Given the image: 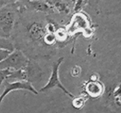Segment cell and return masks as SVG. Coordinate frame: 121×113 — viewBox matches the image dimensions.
Instances as JSON below:
<instances>
[{"mask_svg":"<svg viewBox=\"0 0 121 113\" xmlns=\"http://www.w3.org/2000/svg\"><path fill=\"white\" fill-rule=\"evenodd\" d=\"M18 12V1L9 2L0 7V37H10L15 28L17 14Z\"/></svg>","mask_w":121,"mask_h":113,"instance_id":"cell-1","label":"cell"},{"mask_svg":"<svg viewBox=\"0 0 121 113\" xmlns=\"http://www.w3.org/2000/svg\"><path fill=\"white\" fill-rule=\"evenodd\" d=\"M28 60L29 59L21 50L14 49L3 60L0 61V70H18L24 68L27 64Z\"/></svg>","mask_w":121,"mask_h":113,"instance_id":"cell-2","label":"cell"},{"mask_svg":"<svg viewBox=\"0 0 121 113\" xmlns=\"http://www.w3.org/2000/svg\"><path fill=\"white\" fill-rule=\"evenodd\" d=\"M63 61H64V57H60L56 61H54V63H53L51 74H50V78L48 79V82L45 86H43V87L40 89L39 91H38V92H40V93L47 92V91L52 90V89L58 88V89H60V90H61L67 96H69L70 98H72L74 97V95L72 94L71 92H69V91L63 86V84L60 83V81L59 68H60V64H62Z\"/></svg>","mask_w":121,"mask_h":113,"instance_id":"cell-3","label":"cell"},{"mask_svg":"<svg viewBox=\"0 0 121 113\" xmlns=\"http://www.w3.org/2000/svg\"><path fill=\"white\" fill-rule=\"evenodd\" d=\"M25 32L27 38L32 43L44 44L43 37L47 32L46 23L40 19L29 21L25 25Z\"/></svg>","mask_w":121,"mask_h":113,"instance_id":"cell-4","label":"cell"},{"mask_svg":"<svg viewBox=\"0 0 121 113\" xmlns=\"http://www.w3.org/2000/svg\"><path fill=\"white\" fill-rule=\"evenodd\" d=\"M2 84L4 86V90L2 94L0 95V106H1L2 100L6 97V96L9 94V93H11L12 91L28 90L35 95L39 93L38 91L32 86V84L27 80H14L13 82H10L5 79Z\"/></svg>","mask_w":121,"mask_h":113,"instance_id":"cell-5","label":"cell"},{"mask_svg":"<svg viewBox=\"0 0 121 113\" xmlns=\"http://www.w3.org/2000/svg\"><path fill=\"white\" fill-rule=\"evenodd\" d=\"M25 72V80L28 81L32 84L33 83H39L42 81L43 73V69L40 66L32 60H28L27 64L23 68Z\"/></svg>","mask_w":121,"mask_h":113,"instance_id":"cell-6","label":"cell"},{"mask_svg":"<svg viewBox=\"0 0 121 113\" xmlns=\"http://www.w3.org/2000/svg\"><path fill=\"white\" fill-rule=\"evenodd\" d=\"M105 93V86L100 80H91L89 79L84 84L83 93L91 98H98Z\"/></svg>","mask_w":121,"mask_h":113,"instance_id":"cell-7","label":"cell"},{"mask_svg":"<svg viewBox=\"0 0 121 113\" xmlns=\"http://www.w3.org/2000/svg\"><path fill=\"white\" fill-rule=\"evenodd\" d=\"M24 2H23L22 1V3L25 9H28L30 10L40 13L52 14L55 13L54 9L46 1H43V0H24Z\"/></svg>","mask_w":121,"mask_h":113,"instance_id":"cell-8","label":"cell"},{"mask_svg":"<svg viewBox=\"0 0 121 113\" xmlns=\"http://www.w3.org/2000/svg\"><path fill=\"white\" fill-rule=\"evenodd\" d=\"M106 100L115 105L117 108H120L121 105L120 100V83H117L106 93Z\"/></svg>","mask_w":121,"mask_h":113,"instance_id":"cell-9","label":"cell"},{"mask_svg":"<svg viewBox=\"0 0 121 113\" xmlns=\"http://www.w3.org/2000/svg\"><path fill=\"white\" fill-rule=\"evenodd\" d=\"M54 11L58 12L59 13L69 14L70 13L69 5L63 0H45Z\"/></svg>","mask_w":121,"mask_h":113,"instance_id":"cell-10","label":"cell"},{"mask_svg":"<svg viewBox=\"0 0 121 113\" xmlns=\"http://www.w3.org/2000/svg\"><path fill=\"white\" fill-rule=\"evenodd\" d=\"M87 100H88L87 96L85 95L84 93L83 94L79 95L78 97H75L74 96V97H72V107H73L75 109L80 110L85 106V104Z\"/></svg>","mask_w":121,"mask_h":113,"instance_id":"cell-11","label":"cell"},{"mask_svg":"<svg viewBox=\"0 0 121 113\" xmlns=\"http://www.w3.org/2000/svg\"><path fill=\"white\" fill-rule=\"evenodd\" d=\"M55 36H56L57 41L60 42H64L69 37V32L65 28H57L56 32H55Z\"/></svg>","mask_w":121,"mask_h":113,"instance_id":"cell-12","label":"cell"},{"mask_svg":"<svg viewBox=\"0 0 121 113\" xmlns=\"http://www.w3.org/2000/svg\"><path fill=\"white\" fill-rule=\"evenodd\" d=\"M0 50H7L13 51L14 50L13 42L9 38L0 37Z\"/></svg>","mask_w":121,"mask_h":113,"instance_id":"cell-13","label":"cell"},{"mask_svg":"<svg viewBox=\"0 0 121 113\" xmlns=\"http://www.w3.org/2000/svg\"><path fill=\"white\" fill-rule=\"evenodd\" d=\"M87 1L88 0H76L75 4L73 6L75 13H77V12L80 11L81 9L86 6V4L87 3Z\"/></svg>","mask_w":121,"mask_h":113,"instance_id":"cell-14","label":"cell"},{"mask_svg":"<svg viewBox=\"0 0 121 113\" xmlns=\"http://www.w3.org/2000/svg\"><path fill=\"white\" fill-rule=\"evenodd\" d=\"M82 72V68L79 65H74L72 68H71V71H70V74L72 77H79L81 75Z\"/></svg>","mask_w":121,"mask_h":113,"instance_id":"cell-15","label":"cell"},{"mask_svg":"<svg viewBox=\"0 0 121 113\" xmlns=\"http://www.w3.org/2000/svg\"><path fill=\"white\" fill-rule=\"evenodd\" d=\"M12 70H9V69H2L0 70V87L3 83V81L6 79L7 76L11 73Z\"/></svg>","mask_w":121,"mask_h":113,"instance_id":"cell-16","label":"cell"},{"mask_svg":"<svg viewBox=\"0 0 121 113\" xmlns=\"http://www.w3.org/2000/svg\"><path fill=\"white\" fill-rule=\"evenodd\" d=\"M10 52L11 51H9L7 50H0V61L3 60Z\"/></svg>","mask_w":121,"mask_h":113,"instance_id":"cell-17","label":"cell"},{"mask_svg":"<svg viewBox=\"0 0 121 113\" xmlns=\"http://www.w3.org/2000/svg\"><path fill=\"white\" fill-rule=\"evenodd\" d=\"M12 1H14V0H0V7L3 6L5 4L8 3V2H12Z\"/></svg>","mask_w":121,"mask_h":113,"instance_id":"cell-18","label":"cell"},{"mask_svg":"<svg viewBox=\"0 0 121 113\" xmlns=\"http://www.w3.org/2000/svg\"><path fill=\"white\" fill-rule=\"evenodd\" d=\"M91 80H99V75L98 74H93L91 78H90Z\"/></svg>","mask_w":121,"mask_h":113,"instance_id":"cell-19","label":"cell"},{"mask_svg":"<svg viewBox=\"0 0 121 113\" xmlns=\"http://www.w3.org/2000/svg\"><path fill=\"white\" fill-rule=\"evenodd\" d=\"M63 1H65V2H67L68 4H72V6H74L75 4V2H76V0H63Z\"/></svg>","mask_w":121,"mask_h":113,"instance_id":"cell-20","label":"cell"}]
</instances>
